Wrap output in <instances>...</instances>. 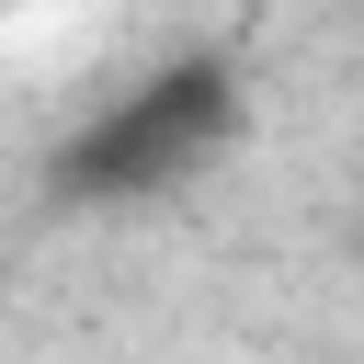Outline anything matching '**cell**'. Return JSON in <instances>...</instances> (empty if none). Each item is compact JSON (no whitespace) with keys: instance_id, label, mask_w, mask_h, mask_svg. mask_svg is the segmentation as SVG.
I'll return each instance as SVG.
<instances>
[{"instance_id":"cell-1","label":"cell","mask_w":364,"mask_h":364,"mask_svg":"<svg viewBox=\"0 0 364 364\" xmlns=\"http://www.w3.org/2000/svg\"><path fill=\"white\" fill-rule=\"evenodd\" d=\"M228 125H239V80H228L216 57H182V68L114 91V102L68 136L57 171H68V193H102V205H125V193H171L182 171H205V159L228 148Z\"/></svg>"}]
</instances>
